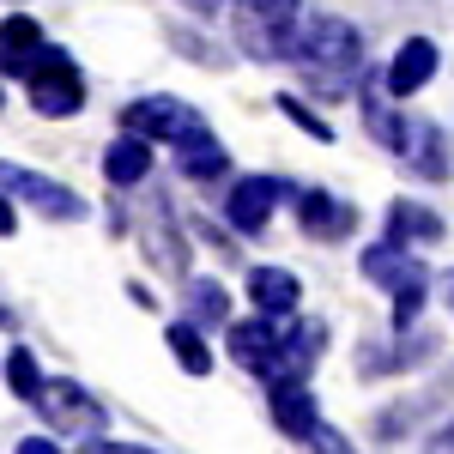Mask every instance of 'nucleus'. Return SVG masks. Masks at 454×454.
<instances>
[{
  "label": "nucleus",
  "mask_w": 454,
  "mask_h": 454,
  "mask_svg": "<svg viewBox=\"0 0 454 454\" xmlns=\"http://www.w3.org/2000/svg\"><path fill=\"white\" fill-rule=\"evenodd\" d=\"M0 327H12V309H6V303H0Z\"/></svg>",
  "instance_id": "nucleus-32"
},
{
  "label": "nucleus",
  "mask_w": 454,
  "mask_h": 454,
  "mask_svg": "<svg viewBox=\"0 0 454 454\" xmlns=\"http://www.w3.org/2000/svg\"><path fill=\"white\" fill-rule=\"evenodd\" d=\"M19 231V212H12V194H0V237H12Z\"/></svg>",
  "instance_id": "nucleus-29"
},
{
  "label": "nucleus",
  "mask_w": 454,
  "mask_h": 454,
  "mask_svg": "<svg viewBox=\"0 0 454 454\" xmlns=\"http://www.w3.org/2000/svg\"><path fill=\"white\" fill-rule=\"evenodd\" d=\"M430 357V340L424 333H412L406 346H364V376H387V370H412V364H424Z\"/></svg>",
  "instance_id": "nucleus-23"
},
{
  "label": "nucleus",
  "mask_w": 454,
  "mask_h": 454,
  "mask_svg": "<svg viewBox=\"0 0 454 454\" xmlns=\"http://www.w3.org/2000/svg\"><path fill=\"white\" fill-rule=\"evenodd\" d=\"M49 55V36L31 12H6L0 19V73L6 79H31V67Z\"/></svg>",
  "instance_id": "nucleus-12"
},
{
  "label": "nucleus",
  "mask_w": 454,
  "mask_h": 454,
  "mask_svg": "<svg viewBox=\"0 0 454 454\" xmlns=\"http://www.w3.org/2000/svg\"><path fill=\"white\" fill-rule=\"evenodd\" d=\"M188 321L194 327H231V297L218 279H188Z\"/></svg>",
  "instance_id": "nucleus-22"
},
{
  "label": "nucleus",
  "mask_w": 454,
  "mask_h": 454,
  "mask_svg": "<svg viewBox=\"0 0 454 454\" xmlns=\"http://www.w3.org/2000/svg\"><path fill=\"white\" fill-rule=\"evenodd\" d=\"M267 412H273V424H279L291 442H303L315 424H321V406H315L309 382H273L267 387Z\"/></svg>",
  "instance_id": "nucleus-14"
},
{
  "label": "nucleus",
  "mask_w": 454,
  "mask_h": 454,
  "mask_svg": "<svg viewBox=\"0 0 454 454\" xmlns=\"http://www.w3.org/2000/svg\"><path fill=\"white\" fill-rule=\"evenodd\" d=\"M121 128L140 134V140H152V145H188V140H200V134H212L207 115L194 104H182V98H170V91L134 98V104L121 109Z\"/></svg>",
  "instance_id": "nucleus-5"
},
{
  "label": "nucleus",
  "mask_w": 454,
  "mask_h": 454,
  "mask_svg": "<svg viewBox=\"0 0 454 454\" xmlns=\"http://www.w3.org/2000/svg\"><path fill=\"white\" fill-rule=\"evenodd\" d=\"M176 170L188 176V182H218V176L231 170V152L212 140V134H200V140L176 145Z\"/></svg>",
  "instance_id": "nucleus-21"
},
{
  "label": "nucleus",
  "mask_w": 454,
  "mask_h": 454,
  "mask_svg": "<svg viewBox=\"0 0 454 454\" xmlns=\"http://www.w3.org/2000/svg\"><path fill=\"white\" fill-rule=\"evenodd\" d=\"M387 243H442V212L419 207V200H394L387 207Z\"/></svg>",
  "instance_id": "nucleus-19"
},
{
  "label": "nucleus",
  "mask_w": 454,
  "mask_h": 454,
  "mask_svg": "<svg viewBox=\"0 0 454 454\" xmlns=\"http://www.w3.org/2000/svg\"><path fill=\"white\" fill-rule=\"evenodd\" d=\"M279 109L291 115V121H297V128H303V134H315V140H333V128H327V121H321V115H315V109L303 104V98H291V91H285Z\"/></svg>",
  "instance_id": "nucleus-25"
},
{
  "label": "nucleus",
  "mask_w": 454,
  "mask_h": 454,
  "mask_svg": "<svg viewBox=\"0 0 454 454\" xmlns=\"http://www.w3.org/2000/svg\"><path fill=\"white\" fill-rule=\"evenodd\" d=\"M0 370H6V387H12V400H25V406H36V394H43V382H49V376L36 370V357H31V351H25V346H12Z\"/></svg>",
  "instance_id": "nucleus-24"
},
{
  "label": "nucleus",
  "mask_w": 454,
  "mask_h": 454,
  "mask_svg": "<svg viewBox=\"0 0 454 454\" xmlns=\"http://www.w3.org/2000/svg\"><path fill=\"white\" fill-rule=\"evenodd\" d=\"M248 303H254V315L291 321V315L303 309V279L285 273V267H254V273H248Z\"/></svg>",
  "instance_id": "nucleus-13"
},
{
  "label": "nucleus",
  "mask_w": 454,
  "mask_h": 454,
  "mask_svg": "<svg viewBox=\"0 0 454 454\" xmlns=\"http://www.w3.org/2000/svg\"><path fill=\"white\" fill-rule=\"evenodd\" d=\"M79 454H158V449H145V442H109V436H91Z\"/></svg>",
  "instance_id": "nucleus-27"
},
{
  "label": "nucleus",
  "mask_w": 454,
  "mask_h": 454,
  "mask_svg": "<svg viewBox=\"0 0 454 454\" xmlns=\"http://www.w3.org/2000/svg\"><path fill=\"white\" fill-rule=\"evenodd\" d=\"M291 207H297L303 237H315V243H346L357 231V207L340 200V194H327V188H291Z\"/></svg>",
  "instance_id": "nucleus-10"
},
{
  "label": "nucleus",
  "mask_w": 454,
  "mask_h": 454,
  "mask_svg": "<svg viewBox=\"0 0 454 454\" xmlns=\"http://www.w3.org/2000/svg\"><path fill=\"white\" fill-rule=\"evenodd\" d=\"M12 454H61V442H55V436H25Z\"/></svg>",
  "instance_id": "nucleus-28"
},
{
  "label": "nucleus",
  "mask_w": 454,
  "mask_h": 454,
  "mask_svg": "<svg viewBox=\"0 0 454 454\" xmlns=\"http://www.w3.org/2000/svg\"><path fill=\"white\" fill-rule=\"evenodd\" d=\"M145 254H152L164 273H182V267H188V248H182V237H176L170 200H164V194H152V207H145Z\"/></svg>",
  "instance_id": "nucleus-16"
},
{
  "label": "nucleus",
  "mask_w": 454,
  "mask_h": 454,
  "mask_svg": "<svg viewBox=\"0 0 454 454\" xmlns=\"http://www.w3.org/2000/svg\"><path fill=\"white\" fill-rule=\"evenodd\" d=\"M164 346H170V357H176V370H182V376H212V346H207V327H194L188 315L164 327Z\"/></svg>",
  "instance_id": "nucleus-20"
},
{
  "label": "nucleus",
  "mask_w": 454,
  "mask_h": 454,
  "mask_svg": "<svg viewBox=\"0 0 454 454\" xmlns=\"http://www.w3.org/2000/svg\"><path fill=\"white\" fill-rule=\"evenodd\" d=\"M357 267H364V279L382 285L387 303H394V327H412L424 309V297H430V267H424L419 254L406 243H370L357 254Z\"/></svg>",
  "instance_id": "nucleus-2"
},
{
  "label": "nucleus",
  "mask_w": 454,
  "mask_h": 454,
  "mask_svg": "<svg viewBox=\"0 0 454 454\" xmlns=\"http://www.w3.org/2000/svg\"><path fill=\"white\" fill-rule=\"evenodd\" d=\"M25 91H31V109H36V115L67 121V115H79V109H85V73L73 67L67 49H55V43H49V55L31 67Z\"/></svg>",
  "instance_id": "nucleus-6"
},
{
  "label": "nucleus",
  "mask_w": 454,
  "mask_h": 454,
  "mask_svg": "<svg viewBox=\"0 0 454 454\" xmlns=\"http://www.w3.org/2000/svg\"><path fill=\"white\" fill-rule=\"evenodd\" d=\"M0 194H12V200L36 207L43 218H61V224H79V218H85V200L73 194L67 182L36 176V170H25V164H6V158H0Z\"/></svg>",
  "instance_id": "nucleus-8"
},
{
  "label": "nucleus",
  "mask_w": 454,
  "mask_h": 454,
  "mask_svg": "<svg viewBox=\"0 0 454 454\" xmlns=\"http://www.w3.org/2000/svg\"><path fill=\"white\" fill-rule=\"evenodd\" d=\"M303 449H309V454H357V449H351V442H346V436H340V430H333L327 419H321L309 436H303Z\"/></svg>",
  "instance_id": "nucleus-26"
},
{
  "label": "nucleus",
  "mask_w": 454,
  "mask_h": 454,
  "mask_svg": "<svg viewBox=\"0 0 454 454\" xmlns=\"http://www.w3.org/2000/svg\"><path fill=\"white\" fill-rule=\"evenodd\" d=\"M449 303H454V273H449Z\"/></svg>",
  "instance_id": "nucleus-33"
},
{
  "label": "nucleus",
  "mask_w": 454,
  "mask_h": 454,
  "mask_svg": "<svg viewBox=\"0 0 454 454\" xmlns=\"http://www.w3.org/2000/svg\"><path fill=\"white\" fill-rule=\"evenodd\" d=\"M436 67H442V55H436V43L430 36H406L400 49H394V61L382 67V91L400 104V98H419L424 85L436 79Z\"/></svg>",
  "instance_id": "nucleus-11"
},
{
  "label": "nucleus",
  "mask_w": 454,
  "mask_h": 454,
  "mask_svg": "<svg viewBox=\"0 0 454 454\" xmlns=\"http://www.w3.org/2000/svg\"><path fill=\"white\" fill-rule=\"evenodd\" d=\"M188 6H194V12H212V6H218V0H188Z\"/></svg>",
  "instance_id": "nucleus-31"
},
{
  "label": "nucleus",
  "mask_w": 454,
  "mask_h": 454,
  "mask_svg": "<svg viewBox=\"0 0 454 454\" xmlns=\"http://www.w3.org/2000/svg\"><path fill=\"white\" fill-rule=\"evenodd\" d=\"M224 351H231V364H243L248 376H261V382H279L285 321H273V315H248V321H231V327H224Z\"/></svg>",
  "instance_id": "nucleus-7"
},
{
  "label": "nucleus",
  "mask_w": 454,
  "mask_h": 454,
  "mask_svg": "<svg viewBox=\"0 0 454 454\" xmlns=\"http://www.w3.org/2000/svg\"><path fill=\"white\" fill-rule=\"evenodd\" d=\"M231 31L248 61H291V43L303 31V0H237Z\"/></svg>",
  "instance_id": "nucleus-3"
},
{
  "label": "nucleus",
  "mask_w": 454,
  "mask_h": 454,
  "mask_svg": "<svg viewBox=\"0 0 454 454\" xmlns=\"http://www.w3.org/2000/svg\"><path fill=\"white\" fill-rule=\"evenodd\" d=\"M279 200H291V188H285L279 176H243V182H231V194H224V218H231V231L261 237Z\"/></svg>",
  "instance_id": "nucleus-9"
},
{
  "label": "nucleus",
  "mask_w": 454,
  "mask_h": 454,
  "mask_svg": "<svg viewBox=\"0 0 454 454\" xmlns=\"http://www.w3.org/2000/svg\"><path fill=\"white\" fill-rule=\"evenodd\" d=\"M291 61L309 79L321 98H346L364 73V36L346 19H327V12H303V31L291 43Z\"/></svg>",
  "instance_id": "nucleus-1"
},
{
  "label": "nucleus",
  "mask_w": 454,
  "mask_h": 454,
  "mask_svg": "<svg viewBox=\"0 0 454 454\" xmlns=\"http://www.w3.org/2000/svg\"><path fill=\"white\" fill-rule=\"evenodd\" d=\"M357 115H364V128H370V140L382 145V152H406V134H412V121L400 115V109H387V91H364L357 98Z\"/></svg>",
  "instance_id": "nucleus-17"
},
{
  "label": "nucleus",
  "mask_w": 454,
  "mask_h": 454,
  "mask_svg": "<svg viewBox=\"0 0 454 454\" xmlns=\"http://www.w3.org/2000/svg\"><path fill=\"white\" fill-rule=\"evenodd\" d=\"M400 158H406L424 182H442V176H449V140H442V128H436V121H412Z\"/></svg>",
  "instance_id": "nucleus-18"
},
{
  "label": "nucleus",
  "mask_w": 454,
  "mask_h": 454,
  "mask_svg": "<svg viewBox=\"0 0 454 454\" xmlns=\"http://www.w3.org/2000/svg\"><path fill=\"white\" fill-rule=\"evenodd\" d=\"M36 412H43V424L55 436H85L91 442V436L109 430V406L85 382H73V376H49L43 394H36Z\"/></svg>",
  "instance_id": "nucleus-4"
},
{
  "label": "nucleus",
  "mask_w": 454,
  "mask_h": 454,
  "mask_svg": "<svg viewBox=\"0 0 454 454\" xmlns=\"http://www.w3.org/2000/svg\"><path fill=\"white\" fill-rule=\"evenodd\" d=\"M104 176L115 182V188H140V182H152V140H140V134L121 128V140L104 145Z\"/></svg>",
  "instance_id": "nucleus-15"
},
{
  "label": "nucleus",
  "mask_w": 454,
  "mask_h": 454,
  "mask_svg": "<svg viewBox=\"0 0 454 454\" xmlns=\"http://www.w3.org/2000/svg\"><path fill=\"white\" fill-rule=\"evenodd\" d=\"M424 454H454V424H442V430L430 436V449H424Z\"/></svg>",
  "instance_id": "nucleus-30"
}]
</instances>
